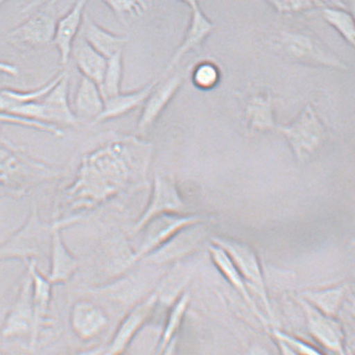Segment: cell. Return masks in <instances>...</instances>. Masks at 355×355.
I'll return each mask as SVG.
<instances>
[{
	"mask_svg": "<svg viewBox=\"0 0 355 355\" xmlns=\"http://www.w3.org/2000/svg\"><path fill=\"white\" fill-rule=\"evenodd\" d=\"M282 55L308 67L349 71L350 67L315 35L307 31H284L273 42Z\"/></svg>",
	"mask_w": 355,
	"mask_h": 355,
	"instance_id": "obj_1",
	"label": "cell"
},
{
	"mask_svg": "<svg viewBox=\"0 0 355 355\" xmlns=\"http://www.w3.org/2000/svg\"><path fill=\"white\" fill-rule=\"evenodd\" d=\"M276 132L286 139L293 156L302 163L315 156L328 137L327 129L312 104L306 105L291 123L277 125Z\"/></svg>",
	"mask_w": 355,
	"mask_h": 355,
	"instance_id": "obj_2",
	"label": "cell"
},
{
	"mask_svg": "<svg viewBox=\"0 0 355 355\" xmlns=\"http://www.w3.org/2000/svg\"><path fill=\"white\" fill-rule=\"evenodd\" d=\"M69 78L67 71L62 78L42 100L24 105L21 114L27 119L49 125L74 126L79 120L69 101Z\"/></svg>",
	"mask_w": 355,
	"mask_h": 355,
	"instance_id": "obj_3",
	"label": "cell"
},
{
	"mask_svg": "<svg viewBox=\"0 0 355 355\" xmlns=\"http://www.w3.org/2000/svg\"><path fill=\"white\" fill-rule=\"evenodd\" d=\"M202 220V218L200 216L181 214H163L150 219L139 231H144V234L138 251L130 260V263H135L144 256L153 254L158 248L164 246L179 232L195 225Z\"/></svg>",
	"mask_w": 355,
	"mask_h": 355,
	"instance_id": "obj_4",
	"label": "cell"
},
{
	"mask_svg": "<svg viewBox=\"0 0 355 355\" xmlns=\"http://www.w3.org/2000/svg\"><path fill=\"white\" fill-rule=\"evenodd\" d=\"M57 1L58 0H51L33 11L24 21L8 34L10 42L31 47L53 43L59 19L57 18Z\"/></svg>",
	"mask_w": 355,
	"mask_h": 355,
	"instance_id": "obj_5",
	"label": "cell"
},
{
	"mask_svg": "<svg viewBox=\"0 0 355 355\" xmlns=\"http://www.w3.org/2000/svg\"><path fill=\"white\" fill-rule=\"evenodd\" d=\"M35 318L32 301V279L27 270L19 291L2 326L1 336L15 338L32 336Z\"/></svg>",
	"mask_w": 355,
	"mask_h": 355,
	"instance_id": "obj_6",
	"label": "cell"
},
{
	"mask_svg": "<svg viewBox=\"0 0 355 355\" xmlns=\"http://www.w3.org/2000/svg\"><path fill=\"white\" fill-rule=\"evenodd\" d=\"M185 209V204L175 183L162 175H155L152 197L146 209L134 227V232L157 215L163 214H181Z\"/></svg>",
	"mask_w": 355,
	"mask_h": 355,
	"instance_id": "obj_7",
	"label": "cell"
},
{
	"mask_svg": "<svg viewBox=\"0 0 355 355\" xmlns=\"http://www.w3.org/2000/svg\"><path fill=\"white\" fill-rule=\"evenodd\" d=\"M184 77V73H175L173 76L158 78L156 87L144 102V108L137 123L140 132L149 129L157 121L181 88Z\"/></svg>",
	"mask_w": 355,
	"mask_h": 355,
	"instance_id": "obj_8",
	"label": "cell"
},
{
	"mask_svg": "<svg viewBox=\"0 0 355 355\" xmlns=\"http://www.w3.org/2000/svg\"><path fill=\"white\" fill-rule=\"evenodd\" d=\"M36 209L18 232L0 245V260L20 259L26 262L38 254V235L43 231Z\"/></svg>",
	"mask_w": 355,
	"mask_h": 355,
	"instance_id": "obj_9",
	"label": "cell"
},
{
	"mask_svg": "<svg viewBox=\"0 0 355 355\" xmlns=\"http://www.w3.org/2000/svg\"><path fill=\"white\" fill-rule=\"evenodd\" d=\"M214 31V24L203 13L200 7L191 10L189 27L180 46L174 52L164 71L158 78L168 76L180 62L183 57L191 51H197Z\"/></svg>",
	"mask_w": 355,
	"mask_h": 355,
	"instance_id": "obj_10",
	"label": "cell"
},
{
	"mask_svg": "<svg viewBox=\"0 0 355 355\" xmlns=\"http://www.w3.org/2000/svg\"><path fill=\"white\" fill-rule=\"evenodd\" d=\"M87 3L88 0H76L67 13L57 21L53 43L59 51L60 64L63 67H67L71 58L73 44L83 26Z\"/></svg>",
	"mask_w": 355,
	"mask_h": 355,
	"instance_id": "obj_11",
	"label": "cell"
},
{
	"mask_svg": "<svg viewBox=\"0 0 355 355\" xmlns=\"http://www.w3.org/2000/svg\"><path fill=\"white\" fill-rule=\"evenodd\" d=\"M214 243L225 251L242 277L259 288L265 303H268L260 265L254 252L247 245L225 239H214Z\"/></svg>",
	"mask_w": 355,
	"mask_h": 355,
	"instance_id": "obj_12",
	"label": "cell"
},
{
	"mask_svg": "<svg viewBox=\"0 0 355 355\" xmlns=\"http://www.w3.org/2000/svg\"><path fill=\"white\" fill-rule=\"evenodd\" d=\"M157 300L158 293H153L130 311L122 322L111 344L106 348L105 354H119L123 352L139 329H141L152 315Z\"/></svg>",
	"mask_w": 355,
	"mask_h": 355,
	"instance_id": "obj_13",
	"label": "cell"
},
{
	"mask_svg": "<svg viewBox=\"0 0 355 355\" xmlns=\"http://www.w3.org/2000/svg\"><path fill=\"white\" fill-rule=\"evenodd\" d=\"M275 103L270 92L263 89L248 96L245 105V119L250 132L266 133L277 130L279 125L275 121Z\"/></svg>",
	"mask_w": 355,
	"mask_h": 355,
	"instance_id": "obj_14",
	"label": "cell"
},
{
	"mask_svg": "<svg viewBox=\"0 0 355 355\" xmlns=\"http://www.w3.org/2000/svg\"><path fill=\"white\" fill-rule=\"evenodd\" d=\"M27 270L30 272L32 279V301L34 309V330L30 340V349H34L37 340L40 327L46 320L51 299V285L47 277H44L38 270L35 259L24 262Z\"/></svg>",
	"mask_w": 355,
	"mask_h": 355,
	"instance_id": "obj_15",
	"label": "cell"
},
{
	"mask_svg": "<svg viewBox=\"0 0 355 355\" xmlns=\"http://www.w3.org/2000/svg\"><path fill=\"white\" fill-rule=\"evenodd\" d=\"M67 223L58 222L52 226L51 270L47 277L52 284L67 282L78 268V261L68 251L60 234L61 227Z\"/></svg>",
	"mask_w": 355,
	"mask_h": 355,
	"instance_id": "obj_16",
	"label": "cell"
},
{
	"mask_svg": "<svg viewBox=\"0 0 355 355\" xmlns=\"http://www.w3.org/2000/svg\"><path fill=\"white\" fill-rule=\"evenodd\" d=\"M71 324L77 337L89 340L103 331L107 324V318L91 302L79 301L73 306Z\"/></svg>",
	"mask_w": 355,
	"mask_h": 355,
	"instance_id": "obj_17",
	"label": "cell"
},
{
	"mask_svg": "<svg viewBox=\"0 0 355 355\" xmlns=\"http://www.w3.org/2000/svg\"><path fill=\"white\" fill-rule=\"evenodd\" d=\"M71 55L81 75L93 81L100 88L103 81L107 59L85 40L80 31L73 44Z\"/></svg>",
	"mask_w": 355,
	"mask_h": 355,
	"instance_id": "obj_18",
	"label": "cell"
},
{
	"mask_svg": "<svg viewBox=\"0 0 355 355\" xmlns=\"http://www.w3.org/2000/svg\"><path fill=\"white\" fill-rule=\"evenodd\" d=\"M158 78L150 81L144 87L129 93H120L117 96L105 100L103 112L98 116L93 124L115 119L133 111L139 105L144 103L150 92L157 83Z\"/></svg>",
	"mask_w": 355,
	"mask_h": 355,
	"instance_id": "obj_19",
	"label": "cell"
},
{
	"mask_svg": "<svg viewBox=\"0 0 355 355\" xmlns=\"http://www.w3.org/2000/svg\"><path fill=\"white\" fill-rule=\"evenodd\" d=\"M80 33L85 40L106 59L118 52L123 51L126 43L128 42V38L106 31L94 22L87 15L84 16Z\"/></svg>",
	"mask_w": 355,
	"mask_h": 355,
	"instance_id": "obj_20",
	"label": "cell"
},
{
	"mask_svg": "<svg viewBox=\"0 0 355 355\" xmlns=\"http://www.w3.org/2000/svg\"><path fill=\"white\" fill-rule=\"evenodd\" d=\"M310 331L317 340L329 349L342 353L343 333L340 324L321 313L313 306L306 304Z\"/></svg>",
	"mask_w": 355,
	"mask_h": 355,
	"instance_id": "obj_21",
	"label": "cell"
},
{
	"mask_svg": "<svg viewBox=\"0 0 355 355\" xmlns=\"http://www.w3.org/2000/svg\"><path fill=\"white\" fill-rule=\"evenodd\" d=\"M105 101L99 87L93 81L81 76L74 100V112L78 120L96 121L103 112Z\"/></svg>",
	"mask_w": 355,
	"mask_h": 355,
	"instance_id": "obj_22",
	"label": "cell"
},
{
	"mask_svg": "<svg viewBox=\"0 0 355 355\" xmlns=\"http://www.w3.org/2000/svg\"><path fill=\"white\" fill-rule=\"evenodd\" d=\"M65 71H61L42 87L31 91H17L13 89H0V112L11 114L20 105L42 100L62 78Z\"/></svg>",
	"mask_w": 355,
	"mask_h": 355,
	"instance_id": "obj_23",
	"label": "cell"
},
{
	"mask_svg": "<svg viewBox=\"0 0 355 355\" xmlns=\"http://www.w3.org/2000/svg\"><path fill=\"white\" fill-rule=\"evenodd\" d=\"M321 15L347 43L354 46L355 26L352 14L343 8L327 6L321 8Z\"/></svg>",
	"mask_w": 355,
	"mask_h": 355,
	"instance_id": "obj_24",
	"label": "cell"
},
{
	"mask_svg": "<svg viewBox=\"0 0 355 355\" xmlns=\"http://www.w3.org/2000/svg\"><path fill=\"white\" fill-rule=\"evenodd\" d=\"M122 54H123V51L118 52L107 59L103 81L100 87L104 101L121 93L122 75H123V55Z\"/></svg>",
	"mask_w": 355,
	"mask_h": 355,
	"instance_id": "obj_25",
	"label": "cell"
},
{
	"mask_svg": "<svg viewBox=\"0 0 355 355\" xmlns=\"http://www.w3.org/2000/svg\"><path fill=\"white\" fill-rule=\"evenodd\" d=\"M23 157L10 144H0V184L24 175Z\"/></svg>",
	"mask_w": 355,
	"mask_h": 355,
	"instance_id": "obj_26",
	"label": "cell"
},
{
	"mask_svg": "<svg viewBox=\"0 0 355 355\" xmlns=\"http://www.w3.org/2000/svg\"><path fill=\"white\" fill-rule=\"evenodd\" d=\"M209 250L211 259L214 260V263L218 268V270L223 273V276L234 286L239 289L248 301H250L246 288H245L242 275H241V273L236 269L234 263H232L230 256L227 255V252L222 248L216 244L210 246Z\"/></svg>",
	"mask_w": 355,
	"mask_h": 355,
	"instance_id": "obj_27",
	"label": "cell"
},
{
	"mask_svg": "<svg viewBox=\"0 0 355 355\" xmlns=\"http://www.w3.org/2000/svg\"><path fill=\"white\" fill-rule=\"evenodd\" d=\"M189 295L185 293V295H183L180 297V300L177 302V304L174 305L173 309H171L168 320H167L164 332H163L162 334L160 345L158 346L157 354L164 352V350L166 349V347L169 345V343L173 340L175 332H177L179 327H180L183 316H184L187 309V306L189 304Z\"/></svg>",
	"mask_w": 355,
	"mask_h": 355,
	"instance_id": "obj_28",
	"label": "cell"
},
{
	"mask_svg": "<svg viewBox=\"0 0 355 355\" xmlns=\"http://www.w3.org/2000/svg\"><path fill=\"white\" fill-rule=\"evenodd\" d=\"M221 78V72L217 64L211 61H202L193 69L191 79L196 87L207 91L214 88Z\"/></svg>",
	"mask_w": 355,
	"mask_h": 355,
	"instance_id": "obj_29",
	"label": "cell"
},
{
	"mask_svg": "<svg viewBox=\"0 0 355 355\" xmlns=\"http://www.w3.org/2000/svg\"><path fill=\"white\" fill-rule=\"evenodd\" d=\"M118 17H142L148 10V0H101Z\"/></svg>",
	"mask_w": 355,
	"mask_h": 355,
	"instance_id": "obj_30",
	"label": "cell"
},
{
	"mask_svg": "<svg viewBox=\"0 0 355 355\" xmlns=\"http://www.w3.org/2000/svg\"><path fill=\"white\" fill-rule=\"evenodd\" d=\"M344 296L345 289L340 287L331 291L313 293L309 295V300H311L316 307L320 308V311L328 315L336 312Z\"/></svg>",
	"mask_w": 355,
	"mask_h": 355,
	"instance_id": "obj_31",
	"label": "cell"
},
{
	"mask_svg": "<svg viewBox=\"0 0 355 355\" xmlns=\"http://www.w3.org/2000/svg\"><path fill=\"white\" fill-rule=\"evenodd\" d=\"M0 124L18 125L21 126V128L37 130L40 132L51 134L57 137H62L64 135L63 130L58 126L42 123V122L26 119V118L1 112H0Z\"/></svg>",
	"mask_w": 355,
	"mask_h": 355,
	"instance_id": "obj_32",
	"label": "cell"
},
{
	"mask_svg": "<svg viewBox=\"0 0 355 355\" xmlns=\"http://www.w3.org/2000/svg\"><path fill=\"white\" fill-rule=\"evenodd\" d=\"M276 337L279 338L282 343H284V348L293 350L292 353L295 354V349L297 353L306 354H318L317 351L313 349L311 347L304 344L301 341L297 340L296 338H293L287 334L283 333H276Z\"/></svg>",
	"mask_w": 355,
	"mask_h": 355,
	"instance_id": "obj_33",
	"label": "cell"
},
{
	"mask_svg": "<svg viewBox=\"0 0 355 355\" xmlns=\"http://www.w3.org/2000/svg\"><path fill=\"white\" fill-rule=\"evenodd\" d=\"M288 13L304 12L318 8L316 0H287Z\"/></svg>",
	"mask_w": 355,
	"mask_h": 355,
	"instance_id": "obj_34",
	"label": "cell"
},
{
	"mask_svg": "<svg viewBox=\"0 0 355 355\" xmlns=\"http://www.w3.org/2000/svg\"><path fill=\"white\" fill-rule=\"evenodd\" d=\"M49 1H51V0H31L30 3H27L20 11V13L26 17L28 14L32 13L33 11L37 10L39 7Z\"/></svg>",
	"mask_w": 355,
	"mask_h": 355,
	"instance_id": "obj_35",
	"label": "cell"
},
{
	"mask_svg": "<svg viewBox=\"0 0 355 355\" xmlns=\"http://www.w3.org/2000/svg\"><path fill=\"white\" fill-rule=\"evenodd\" d=\"M0 73L10 76H17L19 69L14 64L0 60Z\"/></svg>",
	"mask_w": 355,
	"mask_h": 355,
	"instance_id": "obj_36",
	"label": "cell"
},
{
	"mask_svg": "<svg viewBox=\"0 0 355 355\" xmlns=\"http://www.w3.org/2000/svg\"><path fill=\"white\" fill-rule=\"evenodd\" d=\"M316 2L318 8L334 6L347 9L346 3L343 0H316Z\"/></svg>",
	"mask_w": 355,
	"mask_h": 355,
	"instance_id": "obj_37",
	"label": "cell"
},
{
	"mask_svg": "<svg viewBox=\"0 0 355 355\" xmlns=\"http://www.w3.org/2000/svg\"><path fill=\"white\" fill-rule=\"evenodd\" d=\"M268 1L280 13H288L287 0H268Z\"/></svg>",
	"mask_w": 355,
	"mask_h": 355,
	"instance_id": "obj_38",
	"label": "cell"
},
{
	"mask_svg": "<svg viewBox=\"0 0 355 355\" xmlns=\"http://www.w3.org/2000/svg\"><path fill=\"white\" fill-rule=\"evenodd\" d=\"M179 1H181L182 3H185L187 6H189L191 10H194L196 8L200 7L198 0H179Z\"/></svg>",
	"mask_w": 355,
	"mask_h": 355,
	"instance_id": "obj_39",
	"label": "cell"
},
{
	"mask_svg": "<svg viewBox=\"0 0 355 355\" xmlns=\"http://www.w3.org/2000/svg\"><path fill=\"white\" fill-rule=\"evenodd\" d=\"M1 125L2 124H0V144H10L9 141H8L6 139L3 137V134L1 132Z\"/></svg>",
	"mask_w": 355,
	"mask_h": 355,
	"instance_id": "obj_40",
	"label": "cell"
},
{
	"mask_svg": "<svg viewBox=\"0 0 355 355\" xmlns=\"http://www.w3.org/2000/svg\"><path fill=\"white\" fill-rule=\"evenodd\" d=\"M8 0H0V6H1L3 3H5Z\"/></svg>",
	"mask_w": 355,
	"mask_h": 355,
	"instance_id": "obj_41",
	"label": "cell"
},
{
	"mask_svg": "<svg viewBox=\"0 0 355 355\" xmlns=\"http://www.w3.org/2000/svg\"><path fill=\"white\" fill-rule=\"evenodd\" d=\"M0 354H1V352H0Z\"/></svg>",
	"mask_w": 355,
	"mask_h": 355,
	"instance_id": "obj_42",
	"label": "cell"
}]
</instances>
